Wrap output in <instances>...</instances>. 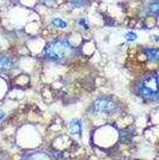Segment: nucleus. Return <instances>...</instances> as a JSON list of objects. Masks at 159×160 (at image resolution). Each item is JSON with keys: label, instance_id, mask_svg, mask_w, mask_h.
I'll use <instances>...</instances> for the list:
<instances>
[{"label": "nucleus", "instance_id": "12", "mask_svg": "<svg viewBox=\"0 0 159 160\" xmlns=\"http://www.w3.org/2000/svg\"><path fill=\"white\" fill-rule=\"evenodd\" d=\"M3 117H4V112L0 110V121H1V118H3Z\"/></svg>", "mask_w": 159, "mask_h": 160}, {"label": "nucleus", "instance_id": "5", "mask_svg": "<svg viewBox=\"0 0 159 160\" xmlns=\"http://www.w3.org/2000/svg\"><path fill=\"white\" fill-rule=\"evenodd\" d=\"M25 160H53V159H52V157L49 154L44 153V152H41V151H37V152H31V153L27 154Z\"/></svg>", "mask_w": 159, "mask_h": 160}, {"label": "nucleus", "instance_id": "11", "mask_svg": "<svg viewBox=\"0 0 159 160\" xmlns=\"http://www.w3.org/2000/svg\"><path fill=\"white\" fill-rule=\"evenodd\" d=\"M126 38L128 41H134V40H136V35H135V33H133V32H127Z\"/></svg>", "mask_w": 159, "mask_h": 160}, {"label": "nucleus", "instance_id": "8", "mask_svg": "<svg viewBox=\"0 0 159 160\" xmlns=\"http://www.w3.org/2000/svg\"><path fill=\"white\" fill-rule=\"evenodd\" d=\"M148 12L151 14H153L154 17L158 16V0H153L148 4V7H147Z\"/></svg>", "mask_w": 159, "mask_h": 160}, {"label": "nucleus", "instance_id": "9", "mask_svg": "<svg viewBox=\"0 0 159 160\" xmlns=\"http://www.w3.org/2000/svg\"><path fill=\"white\" fill-rule=\"evenodd\" d=\"M74 7H83L86 5V0H68Z\"/></svg>", "mask_w": 159, "mask_h": 160}, {"label": "nucleus", "instance_id": "1", "mask_svg": "<svg viewBox=\"0 0 159 160\" xmlns=\"http://www.w3.org/2000/svg\"><path fill=\"white\" fill-rule=\"evenodd\" d=\"M136 93L148 102H154L158 98V73L154 71L146 74L136 85Z\"/></svg>", "mask_w": 159, "mask_h": 160}, {"label": "nucleus", "instance_id": "4", "mask_svg": "<svg viewBox=\"0 0 159 160\" xmlns=\"http://www.w3.org/2000/svg\"><path fill=\"white\" fill-rule=\"evenodd\" d=\"M14 67V60L6 54L0 55V72H8Z\"/></svg>", "mask_w": 159, "mask_h": 160}, {"label": "nucleus", "instance_id": "7", "mask_svg": "<svg viewBox=\"0 0 159 160\" xmlns=\"http://www.w3.org/2000/svg\"><path fill=\"white\" fill-rule=\"evenodd\" d=\"M145 53L150 60H152V61L158 60V49H157V48H147Z\"/></svg>", "mask_w": 159, "mask_h": 160}, {"label": "nucleus", "instance_id": "6", "mask_svg": "<svg viewBox=\"0 0 159 160\" xmlns=\"http://www.w3.org/2000/svg\"><path fill=\"white\" fill-rule=\"evenodd\" d=\"M69 132L73 134V135H77V136H81V133H83V128H81V123H80L79 120H73L71 121L69 123Z\"/></svg>", "mask_w": 159, "mask_h": 160}, {"label": "nucleus", "instance_id": "3", "mask_svg": "<svg viewBox=\"0 0 159 160\" xmlns=\"http://www.w3.org/2000/svg\"><path fill=\"white\" fill-rule=\"evenodd\" d=\"M120 110V104L111 97L103 96L93 102L90 107V112L93 115H111Z\"/></svg>", "mask_w": 159, "mask_h": 160}, {"label": "nucleus", "instance_id": "13", "mask_svg": "<svg viewBox=\"0 0 159 160\" xmlns=\"http://www.w3.org/2000/svg\"><path fill=\"white\" fill-rule=\"evenodd\" d=\"M0 160H10V159L6 158V157H0Z\"/></svg>", "mask_w": 159, "mask_h": 160}, {"label": "nucleus", "instance_id": "2", "mask_svg": "<svg viewBox=\"0 0 159 160\" xmlns=\"http://www.w3.org/2000/svg\"><path fill=\"white\" fill-rule=\"evenodd\" d=\"M73 54V47L69 42L64 38L49 42L44 49V56L52 61H65Z\"/></svg>", "mask_w": 159, "mask_h": 160}, {"label": "nucleus", "instance_id": "10", "mask_svg": "<svg viewBox=\"0 0 159 160\" xmlns=\"http://www.w3.org/2000/svg\"><path fill=\"white\" fill-rule=\"evenodd\" d=\"M53 23H54V25H55V27H58V28H65L67 25L65 20L59 19V18H55V19L53 20Z\"/></svg>", "mask_w": 159, "mask_h": 160}]
</instances>
